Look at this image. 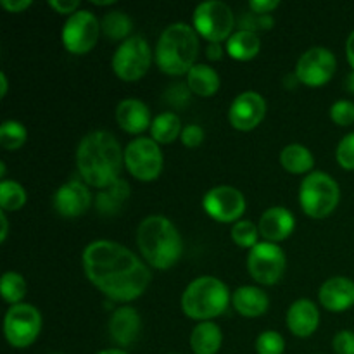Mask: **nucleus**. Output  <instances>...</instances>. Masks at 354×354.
I'll list each match as a JSON object with an SVG mask.
<instances>
[{"label":"nucleus","instance_id":"nucleus-1","mask_svg":"<svg viewBox=\"0 0 354 354\" xmlns=\"http://www.w3.org/2000/svg\"><path fill=\"white\" fill-rule=\"evenodd\" d=\"M86 279L111 301L131 303L152 282L149 266L124 245L113 241H93L82 256Z\"/></svg>","mask_w":354,"mask_h":354},{"label":"nucleus","instance_id":"nucleus-2","mask_svg":"<svg viewBox=\"0 0 354 354\" xmlns=\"http://www.w3.org/2000/svg\"><path fill=\"white\" fill-rule=\"evenodd\" d=\"M124 165V152L113 133L104 130L90 131L76 149V168L83 182L104 190L120 180Z\"/></svg>","mask_w":354,"mask_h":354},{"label":"nucleus","instance_id":"nucleus-3","mask_svg":"<svg viewBox=\"0 0 354 354\" xmlns=\"http://www.w3.org/2000/svg\"><path fill=\"white\" fill-rule=\"evenodd\" d=\"M137 245L145 263L156 270L173 268L183 252L178 228L161 214H152L140 221L137 228Z\"/></svg>","mask_w":354,"mask_h":354},{"label":"nucleus","instance_id":"nucleus-4","mask_svg":"<svg viewBox=\"0 0 354 354\" xmlns=\"http://www.w3.org/2000/svg\"><path fill=\"white\" fill-rule=\"evenodd\" d=\"M199 54V38L194 26L173 23L165 28L156 44V64L161 73L169 76L187 75L196 66Z\"/></svg>","mask_w":354,"mask_h":354},{"label":"nucleus","instance_id":"nucleus-5","mask_svg":"<svg viewBox=\"0 0 354 354\" xmlns=\"http://www.w3.org/2000/svg\"><path fill=\"white\" fill-rule=\"evenodd\" d=\"M182 310L192 320L211 322L230 304V290L216 277L204 275L192 280L182 294Z\"/></svg>","mask_w":354,"mask_h":354},{"label":"nucleus","instance_id":"nucleus-6","mask_svg":"<svg viewBox=\"0 0 354 354\" xmlns=\"http://www.w3.org/2000/svg\"><path fill=\"white\" fill-rule=\"evenodd\" d=\"M341 189L328 173L313 171L301 182L299 204L301 209L315 220L330 216L339 206Z\"/></svg>","mask_w":354,"mask_h":354},{"label":"nucleus","instance_id":"nucleus-7","mask_svg":"<svg viewBox=\"0 0 354 354\" xmlns=\"http://www.w3.org/2000/svg\"><path fill=\"white\" fill-rule=\"evenodd\" d=\"M194 30L209 44L228 40L234 35L235 16L230 6L220 0H207L199 3L192 14Z\"/></svg>","mask_w":354,"mask_h":354},{"label":"nucleus","instance_id":"nucleus-8","mask_svg":"<svg viewBox=\"0 0 354 354\" xmlns=\"http://www.w3.org/2000/svg\"><path fill=\"white\" fill-rule=\"evenodd\" d=\"M152 62V50L149 41L140 35L130 37L116 48L113 55V71L123 82H138L147 75Z\"/></svg>","mask_w":354,"mask_h":354},{"label":"nucleus","instance_id":"nucleus-9","mask_svg":"<svg viewBox=\"0 0 354 354\" xmlns=\"http://www.w3.org/2000/svg\"><path fill=\"white\" fill-rule=\"evenodd\" d=\"M124 166L133 178L140 182H154L165 166L161 147L151 137H138L124 149Z\"/></svg>","mask_w":354,"mask_h":354},{"label":"nucleus","instance_id":"nucleus-10","mask_svg":"<svg viewBox=\"0 0 354 354\" xmlns=\"http://www.w3.org/2000/svg\"><path fill=\"white\" fill-rule=\"evenodd\" d=\"M41 332V313L33 304H14L3 318V335L16 349H26Z\"/></svg>","mask_w":354,"mask_h":354},{"label":"nucleus","instance_id":"nucleus-11","mask_svg":"<svg viewBox=\"0 0 354 354\" xmlns=\"http://www.w3.org/2000/svg\"><path fill=\"white\" fill-rule=\"evenodd\" d=\"M287 268L286 252L279 244L259 242L248 254V272L261 286H275L282 280Z\"/></svg>","mask_w":354,"mask_h":354},{"label":"nucleus","instance_id":"nucleus-12","mask_svg":"<svg viewBox=\"0 0 354 354\" xmlns=\"http://www.w3.org/2000/svg\"><path fill=\"white\" fill-rule=\"evenodd\" d=\"M100 23L95 14L86 9H80L66 19L62 26V45L69 54H88L99 41Z\"/></svg>","mask_w":354,"mask_h":354},{"label":"nucleus","instance_id":"nucleus-13","mask_svg":"<svg viewBox=\"0 0 354 354\" xmlns=\"http://www.w3.org/2000/svg\"><path fill=\"white\" fill-rule=\"evenodd\" d=\"M337 59L334 52L325 47H313L304 52L296 64V78L303 85L318 88L334 78Z\"/></svg>","mask_w":354,"mask_h":354},{"label":"nucleus","instance_id":"nucleus-14","mask_svg":"<svg viewBox=\"0 0 354 354\" xmlns=\"http://www.w3.org/2000/svg\"><path fill=\"white\" fill-rule=\"evenodd\" d=\"M203 207L218 223H237L245 213V197L235 187L220 185L204 194Z\"/></svg>","mask_w":354,"mask_h":354},{"label":"nucleus","instance_id":"nucleus-15","mask_svg":"<svg viewBox=\"0 0 354 354\" xmlns=\"http://www.w3.org/2000/svg\"><path fill=\"white\" fill-rule=\"evenodd\" d=\"M266 116V100L261 93L242 92L235 97L228 109V121L239 131H251L263 123Z\"/></svg>","mask_w":354,"mask_h":354},{"label":"nucleus","instance_id":"nucleus-16","mask_svg":"<svg viewBox=\"0 0 354 354\" xmlns=\"http://www.w3.org/2000/svg\"><path fill=\"white\" fill-rule=\"evenodd\" d=\"M52 206L62 218H78L92 206V192L85 182L69 180L55 190Z\"/></svg>","mask_w":354,"mask_h":354},{"label":"nucleus","instance_id":"nucleus-17","mask_svg":"<svg viewBox=\"0 0 354 354\" xmlns=\"http://www.w3.org/2000/svg\"><path fill=\"white\" fill-rule=\"evenodd\" d=\"M294 228H296V218L283 206L268 207L261 214L258 223L259 235L266 242H273V244H279V242L289 239Z\"/></svg>","mask_w":354,"mask_h":354},{"label":"nucleus","instance_id":"nucleus-18","mask_svg":"<svg viewBox=\"0 0 354 354\" xmlns=\"http://www.w3.org/2000/svg\"><path fill=\"white\" fill-rule=\"evenodd\" d=\"M318 301L332 313H342L354 306V282L348 277H332L318 290Z\"/></svg>","mask_w":354,"mask_h":354},{"label":"nucleus","instance_id":"nucleus-19","mask_svg":"<svg viewBox=\"0 0 354 354\" xmlns=\"http://www.w3.org/2000/svg\"><path fill=\"white\" fill-rule=\"evenodd\" d=\"M142 330L140 315L135 308L121 306L113 313L109 320V335L121 349L128 348L138 339Z\"/></svg>","mask_w":354,"mask_h":354},{"label":"nucleus","instance_id":"nucleus-20","mask_svg":"<svg viewBox=\"0 0 354 354\" xmlns=\"http://www.w3.org/2000/svg\"><path fill=\"white\" fill-rule=\"evenodd\" d=\"M320 325V311L311 299H297L287 311V328L296 337L306 339L317 332Z\"/></svg>","mask_w":354,"mask_h":354},{"label":"nucleus","instance_id":"nucleus-21","mask_svg":"<svg viewBox=\"0 0 354 354\" xmlns=\"http://www.w3.org/2000/svg\"><path fill=\"white\" fill-rule=\"evenodd\" d=\"M116 121L120 128L127 133L138 135L151 128V111L142 100L124 99L116 107Z\"/></svg>","mask_w":354,"mask_h":354},{"label":"nucleus","instance_id":"nucleus-22","mask_svg":"<svg viewBox=\"0 0 354 354\" xmlns=\"http://www.w3.org/2000/svg\"><path fill=\"white\" fill-rule=\"evenodd\" d=\"M235 311L244 318H258L270 308V297L263 289L256 286H242L232 296Z\"/></svg>","mask_w":354,"mask_h":354},{"label":"nucleus","instance_id":"nucleus-23","mask_svg":"<svg viewBox=\"0 0 354 354\" xmlns=\"http://www.w3.org/2000/svg\"><path fill=\"white\" fill-rule=\"evenodd\" d=\"M221 344L223 334L214 322H201L190 334V349L194 354H218Z\"/></svg>","mask_w":354,"mask_h":354},{"label":"nucleus","instance_id":"nucleus-24","mask_svg":"<svg viewBox=\"0 0 354 354\" xmlns=\"http://www.w3.org/2000/svg\"><path fill=\"white\" fill-rule=\"evenodd\" d=\"M220 75L207 64H196L187 73V86L199 97H213L220 90Z\"/></svg>","mask_w":354,"mask_h":354},{"label":"nucleus","instance_id":"nucleus-25","mask_svg":"<svg viewBox=\"0 0 354 354\" xmlns=\"http://www.w3.org/2000/svg\"><path fill=\"white\" fill-rule=\"evenodd\" d=\"M259 50H261V40L254 31L237 30L227 40V54L235 61H252Z\"/></svg>","mask_w":354,"mask_h":354},{"label":"nucleus","instance_id":"nucleus-26","mask_svg":"<svg viewBox=\"0 0 354 354\" xmlns=\"http://www.w3.org/2000/svg\"><path fill=\"white\" fill-rule=\"evenodd\" d=\"M128 197H130V185L120 178L113 185L100 190V194H97L95 206L99 213L106 214V216H113V214L120 213L123 204L128 201Z\"/></svg>","mask_w":354,"mask_h":354},{"label":"nucleus","instance_id":"nucleus-27","mask_svg":"<svg viewBox=\"0 0 354 354\" xmlns=\"http://www.w3.org/2000/svg\"><path fill=\"white\" fill-rule=\"evenodd\" d=\"M280 162L283 169L292 175H304L310 173L315 166V158L308 147L301 144H290L280 152Z\"/></svg>","mask_w":354,"mask_h":354},{"label":"nucleus","instance_id":"nucleus-28","mask_svg":"<svg viewBox=\"0 0 354 354\" xmlns=\"http://www.w3.org/2000/svg\"><path fill=\"white\" fill-rule=\"evenodd\" d=\"M182 120L176 113L165 111L152 120L151 138L158 144H173L182 135Z\"/></svg>","mask_w":354,"mask_h":354},{"label":"nucleus","instance_id":"nucleus-29","mask_svg":"<svg viewBox=\"0 0 354 354\" xmlns=\"http://www.w3.org/2000/svg\"><path fill=\"white\" fill-rule=\"evenodd\" d=\"M131 30H133V23H131L130 16L121 10H111L100 21V31L104 37L111 41H121L130 38Z\"/></svg>","mask_w":354,"mask_h":354},{"label":"nucleus","instance_id":"nucleus-30","mask_svg":"<svg viewBox=\"0 0 354 354\" xmlns=\"http://www.w3.org/2000/svg\"><path fill=\"white\" fill-rule=\"evenodd\" d=\"M28 201V194L24 187L16 180H3L0 183V206L3 213H12L24 207Z\"/></svg>","mask_w":354,"mask_h":354},{"label":"nucleus","instance_id":"nucleus-31","mask_svg":"<svg viewBox=\"0 0 354 354\" xmlns=\"http://www.w3.org/2000/svg\"><path fill=\"white\" fill-rule=\"evenodd\" d=\"M0 292H2L3 301L9 303L10 306L21 304L28 292V283L21 273L6 272L2 275V282H0Z\"/></svg>","mask_w":354,"mask_h":354},{"label":"nucleus","instance_id":"nucleus-32","mask_svg":"<svg viewBox=\"0 0 354 354\" xmlns=\"http://www.w3.org/2000/svg\"><path fill=\"white\" fill-rule=\"evenodd\" d=\"M28 140V130L16 120H7L0 124V145L6 151H17Z\"/></svg>","mask_w":354,"mask_h":354},{"label":"nucleus","instance_id":"nucleus-33","mask_svg":"<svg viewBox=\"0 0 354 354\" xmlns=\"http://www.w3.org/2000/svg\"><path fill=\"white\" fill-rule=\"evenodd\" d=\"M230 234H232V241H234L239 248H244L251 251L256 244H259L258 225H254L249 220H241L237 221V223H234Z\"/></svg>","mask_w":354,"mask_h":354},{"label":"nucleus","instance_id":"nucleus-34","mask_svg":"<svg viewBox=\"0 0 354 354\" xmlns=\"http://www.w3.org/2000/svg\"><path fill=\"white\" fill-rule=\"evenodd\" d=\"M286 341L275 330H266L256 339V353L258 354H283Z\"/></svg>","mask_w":354,"mask_h":354},{"label":"nucleus","instance_id":"nucleus-35","mask_svg":"<svg viewBox=\"0 0 354 354\" xmlns=\"http://www.w3.org/2000/svg\"><path fill=\"white\" fill-rule=\"evenodd\" d=\"M330 118L337 127H351L354 123V104L351 100H337L332 104Z\"/></svg>","mask_w":354,"mask_h":354},{"label":"nucleus","instance_id":"nucleus-36","mask_svg":"<svg viewBox=\"0 0 354 354\" xmlns=\"http://www.w3.org/2000/svg\"><path fill=\"white\" fill-rule=\"evenodd\" d=\"M335 158L341 168L348 169V171H354V131L348 133L337 145L335 151Z\"/></svg>","mask_w":354,"mask_h":354},{"label":"nucleus","instance_id":"nucleus-37","mask_svg":"<svg viewBox=\"0 0 354 354\" xmlns=\"http://www.w3.org/2000/svg\"><path fill=\"white\" fill-rule=\"evenodd\" d=\"M204 137H206V133H204L203 127H199V124H187V127H183L180 140H182V144L185 145V147L194 149L199 147V145L203 144Z\"/></svg>","mask_w":354,"mask_h":354},{"label":"nucleus","instance_id":"nucleus-38","mask_svg":"<svg viewBox=\"0 0 354 354\" xmlns=\"http://www.w3.org/2000/svg\"><path fill=\"white\" fill-rule=\"evenodd\" d=\"M332 348L337 354H354V332L341 330L332 339Z\"/></svg>","mask_w":354,"mask_h":354},{"label":"nucleus","instance_id":"nucleus-39","mask_svg":"<svg viewBox=\"0 0 354 354\" xmlns=\"http://www.w3.org/2000/svg\"><path fill=\"white\" fill-rule=\"evenodd\" d=\"M48 6H50L57 14H64V16L68 17L80 10L78 0H50Z\"/></svg>","mask_w":354,"mask_h":354},{"label":"nucleus","instance_id":"nucleus-40","mask_svg":"<svg viewBox=\"0 0 354 354\" xmlns=\"http://www.w3.org/2000/svg\"><path fill=\"white\" fill-rule=\"evenodd\" d=\"M280 6L279 0H251L249 2V9L259 16H270L272 10H275Z\"/></svg>","mask_w":354,"mask_h":354},{"label":"nucleus","instance_id":"nucleus-41","mask_svg":"<svg viewBox=\"0 0 354 354\" xmlns=\"http://www.w3.org/2000/svg\"><path fill=\"white\" fill-rule=\"evenodd\" d=\"M31 3H33L31 0H0V6L12 14H19L23 10L30 9Z\"/></svg>","mask_w":354,"mask_h":354},{"label":"nucleus","instance_id":"nucleus-42","mask_svg":"<svg viewBox=\"0 0 354 354\" xmlns=\"http://www.w3.org/2000/svg\"><path fill=\"white\" fill-rule=\"evenodd\" d=\"M225 50L223 47H221V44H216V41H213V44H207L206 47V55L207 59H211V61H220L221 57H223Z\"/></svg>","mask_w":354,"mask_h":354},{"label":"nucleus","instance_id":"nucleus-43","mask_svg":"<svg viewBox=\"0 0 354 354\" xmlns=\"http://www.w3.org/2000/svg\"><path fill=\"white\" fill-rule=\"evenodd\" d=\"M346 57H348L349 66H351L354 71V31H351V35L348 37V41H346Z\"/></svg>","mask_w":354,"mask_h":354},{"label":"nucleus","instance_id":"nucleus-44","mask_svg":"<svg viewBox=\"0 0 354 354\" xmlns=\"http://www.w3.org/2000/svg\"><path fill=\"white\" fill-rule=\"evenodd\" d=\"M0 225H2V232H0V242H6L7 234H9V220H7V213L0 211Z\"/></svg>","mask_w":354,"mask_h":354},{"label":"nucleus","instance_id":"nucleus-45","mask_svg":"<svg viewBox=\"0 0 354 354\" xmlns=\"http://www.w3.org/2000/svg\"><path fill=\"white\" fill-rule=\"evenodd\" d=\"M7 86H9V82H7V76L6 73H0V97H6L7 95Z\"/></svg>","mask_w":354,"mask_h":354},{"label":"nucleus","instance_id":"nucleus-46","mask_svg":"<svg viewBox=\"0 0 354 354\" xmlns=\"http://www.w3.org/2000/svg\"><path fill=\"white\" fill-rule=\"evenodd\" d=\"M344 88L348 90V92L354 93V71H353V73H349L348 78L344 80Z\"/></svg>","mask_w":354,"mask_h":354},{"label":"nucleus","instance_id":"nucleus-47","mask_svg":"<svg viewBox=\"0 0 354 354\" xmlns=\"http://www.w3.org/2000/svg\"><path fill=\"white\" fill-rule=\"evenodd\" d=\"M97 354H128V353L121 348H109V349H102V351H99Z\"/></svg>","mask_w":354,"mask_h":354},{"label":"nucleus","instance_id":"nucleus-48","mask_svg":"<svg viewBox=\"0 0 354 354\" xmlns=\"http://www.w3.org/2000/svg\"><path fill=\"white\" fill-rule=\"evenodd\" d=\"M95 6H113L114 0H93Z\"/></svg>","mask_w":354,"mask_h":354},{"label":"nucleus","instance_id":"nucleus-49","mask_svg":"<svg viewBox=\"0 0 354 354\" xmlns=\"http://www.w3.org/2000/svg\"><path fill=\"white\" fill-rule=\"evenodd\" d=\"M0 175H2V178L6 176V165L3 162H0Z\"/></svg>","mask_w":354,"mask_h":354},{"label":"nucleus","instance_id":"nucleus-50","mask_svg":"<svg viewBox=\"0 0 354 354\" xmlns=\"http://www.w3.org/2000/svg\"><path fill=\"white\" fill-rule=\"evenodd\" d=\"M57 354H59V353H57Z\"/></svg>","mask_w":354,"mask_h":354}]
</instances>
